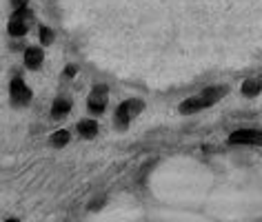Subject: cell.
<instances>
[{
	"instance_id": "cell-11",
	"label": "cell",
	"mask_w": 262,
	"mask_h": 222,
	"mask_svg": "<svg viewBox=\"0 0 262 222\" xmlns=\"http://www.w3.org/2000/svg\"><path fill=\"white\" fill-rule=\"evenodd\" d=\"M67 142H69V131H64V129L62 131H56L54 136H51V145L54 147H64Z\"/></svg>"
},
{
	"instance_id": "cell-6",
	"label": "cell",
	"mask_w": 262,
	"mask_h": 222,
	"mask_svg": "<svg viewBox=\"0 0 262 222\" xmlns=\"http://www.w3.org/2000/svg\"><path fill=\"white\" fill-rule=\"evenodd\" d=\"M25 62H27L29 69H38L42 62V49L38 47H29L27 51H25Z\"/></svg>"
},
{
	"instance_id": "cell-1",
	"label": "cell",
	"mask_w": 262,
	"mask_h": 222,
	"mask_svg": "<svg viewBox=\"0 0 262 222\" xmlns=\"http://www.w3.org/2000/svg\"><path fill=\"white\" fill-rule=\"evenodd\" d=\"M225 94H227L225 87L207 89V91H202L200 96H193V98H189V100L182 102V104H180V111H182V114H193V111H200V109L209 107V104H213L220 96H225Z\"/></svg>"
},
{
	"instance_id": "cell-4",
	"label": "cell",
	"mask_w": 262,
	"mask_h": 222,
	"mask_svg": "<svg viewBox=\"0 0 262 222\" xmlns=\"http://www.w3.org/2000/svg\"><path fill=\"white\" fill-rule=\"evenodd\" d=\"M104 107H107V89L98 87L91 91V96H89V109L100 114V111H104Z\"/></svg>"
},
{
	"instance_id": "cell-9",
	"label": "cell",
	"mask_w": 262,
	"mask_h": 222,
	"mask_svg": "<svg viewBox=\"0 0 262 222\" xmlns=\"http://www.w3.org/2000/svg\"><path fill=\"white\" fill-rule=\"evenodd\" d=\"M71 102L64 100V98H58V100L54 102V107H51V114H54V118H60V116H64L69 111Z\"/></svg>"
},
{
	"instance_id": "cell-2",
	"label": "cell",
	"mask_w": 262,
	"mask_h": 222,
	"mask_svg": "<svg viewBox=\"0 0 262 222\" xmlns=\"http://www.w3.org/2000/svg\"><path fill=\"white\" fill-rule=\"evenodd\" d=\"M142 109V104L140 102H136V100H127V102H122L120 107H118V125L120 127H127L129 125V120L136 116V111H140Z\"/></svg>"
},
{
	"instance_id": "cell-5",
	"label": "cell",
	"mask_w": 262,
	"mask_h": 222,
	"mask_svg": "<svg viewBox=\"0 0 262 222\" xmlns=\"http://www.w3.org/2000/svg\"><path fill=\"white\" fill-rule=\"evenodd\" d=\"M11 98H14L16 102H29L31 91L25 87V82L20 78H14V80H11Z\"/></svg>"
},
{
	"instance_id": "cell-10",
	"label": "cell",
	"mask_w": 262,
	"mask_h": 222,
	"mask_svg": "<svg viewBox=\"0 0 262 222\" xmlns=\"http://www.w3.org/2000/svg\"><path fill=\"white\" fill-rule=\"evenodd\" d=\"M260 87H262L260 80H253V78H251V80L242 82V94H245V96H255L260 91Z\"/></svg>"
},
{
	"instance_id": "cell-13",
	"label": "cell",
	"mask_w": 262,
	"mask_h": 222,
	"mask_svg": "<svg viewBox=\"0 0 262 222\" xmlns=\"http://www.w3.org/2000/svg\"><path fill=\"white\" fill-rule=\"evenodd\" d=\"M11 3H14V5H16V7H18V9H20V7H25V3H27V0H11Z\"/></svg>"
},
{
	"instance_id": "cell-3",
	"label": "cell",
	"mask_w": 262,
	"mask_h": 222,
	"mask_svg": "<svg viewBox=\"0 0 262 222\" xmlns=\"http://www.w3.org/2000/svg\"><path fill=\"white\" fill-rule=\"evenodd\" d=\"M233 145H262V134L260 131H251V129H242V131L231 134Z\"/></svg>"
},
{
	"instance_id": "cell-8",
	"label": "cell",
	"mask_w": 262,
	"mask_h": 222,
	"mask_svg": "<svg viewBox=\"0 0 262 222\" xmlns=\"http://www.w3.org/2000/svg\"><path fill=\"white\" fill-rule=\"evenodd\" d=\"M78 134H80L82 138H94V136L98 134L96 120H82L80 125H78Z\"/></svg>"
},
{
	"instance_id": "cell-14",
	"label": "cell",
	"mask_w": 262,
	"mask_h": 222,
	"mask_svg": "<svg viewBox=\"0 0 262 222\" xmlns=\"http://www.w3.org/2000/svg\"><path fill=\"white\" fill-rule=\"evenodd\" d=\"M76 74V67H67V76H74Z\"/></svg>"
},
{
	"instance_id": "cell-7",
	"label": "cell",
	"mask_w": 262,
	"mask_h": 222,
	"mask_svg": "<svg viewBox=\"0 0 262 222\" xmlns=\"http://www.w3.org/2000/svg\"><path fill=\"white\" fill-rule=\"evenodd\" d=\"M23 9H25V7H20V11H18V14L14 16V20L9 23V34H11V36H25V34H27V27H25V23L20 20Z\"/></svg>"
},
{
	"instance_id": "cell-12",
	"label": "cell",
	"mask_w": 262,
	"mask_h": 222,
	"mask_svg": "<svg viewBox=\"0 0 262 222\" xmlns=\"http://www.w3.org/2000/svg\"><path fill=\"white\" fill-rule=\"evenodd\" d=\"M40 40H42V45H49L51 40H54V34H51L49 27H42L40 29Z\"/></svg>"
}]
</instances>
